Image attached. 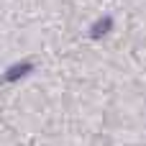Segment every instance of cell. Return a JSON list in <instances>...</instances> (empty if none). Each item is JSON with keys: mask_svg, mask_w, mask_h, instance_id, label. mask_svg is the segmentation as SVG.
<instances>
[{"mask_svg": "<svg viewBox=\"0 0 146 146\" xmlns=\"http://www.w3.org/2000/svg\"><path fill=\"white\" fill-rule=\"evenodd\" d=\"M33 72V62H18V64H10L5 72H3V82H18L23 80L26 74Z\"/></svg>", "mask_w": 146, "mask_h": 146, "instance_id": "cell-1", "label": "cell"}, {"mask_svg": "<svg viewBox=\"0 0 146 146\" xmlns=\"http://www.w3.org/2000/svg\"><path fill=\"white\" fill-rule=\"evenodd\" d=\"M110 31H113V18H110V15H103V18H98V21L92 23L90 36H92V38H105Z\"/></svg>", "mask_w": 146, "mask_h": 146, "instance_id": "cell-2", "label": "cell"}]
</instances>
